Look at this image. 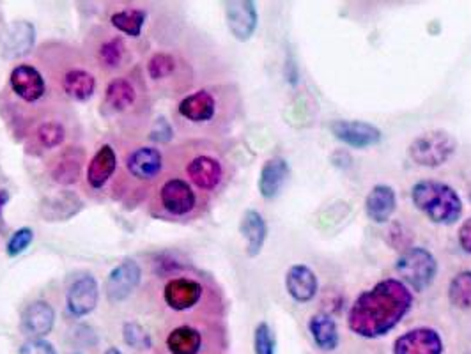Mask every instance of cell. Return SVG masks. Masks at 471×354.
Wrapping results in <instances>:
<instances>
[{
  "label": "cell",
  "instance_id": "cell-1",
  "mask_svg": "<svg viewBox=\"0 0 471 354\" xmlns=\"http://www.w3.org/2000/svg\"><path fill=\"white\" fill-rule=\"evenodd\" d=\"M413 301V291L399 278L379 280L354 300L348 326L363 339L384 337L408 316Z\"/></svg>",
  "mask_w": 471,
  "mask_h": 354
},
{
  "label": "cell",
  "instance_id": "cell-2",
  "mask_svg": "<svg viewBox=\"0 0 471 354\" xmlns=\"http://www.w3.org/2000/svg\"><path fill=\"white\" fill-rule=\"evenodd\" d=\"M411 201L433 224L454 226L463 215V199L447 183L436 179H422L411 188Z\"/></svg>",
  "mask_w": 471,
  "mask_h": 354
},
{
  "label": "cell",
  "instance_id": "cell-3",
  "mask_svg": "<svg viewBox=\"0 0 471 354\" xmlns=\"http://www.w3.org/2000/svg\"><path fill=\"white\" fill-rule=\"evenodd\" d=\"M395 271L411 291L422 292L433 285L438 275V260L434 253L424 246L406 248L395 262Z\"/></svg>",
  "mask_w": 471,
  "mask_h": 354
},
{
  "label": "cell",
  "instance_id": "cell-4",
  "mask_svg": "<svg viewBox=\"0 0 471 354\" xmlns=\"http://www.w3.org/2000/svg\"><path fill=\"white\" fill-rule=\"evenodd\" d=\"M458 151V140L443 129H433L418 135L408 147V156L413 163L426 169L445 165Z\"/></svg>",
  "mask_w": 471,
  "mask_h": 354
},
{
  "label": "cell",
  "instance_id": "cell-5",
  "mask_svg": "<svg viewBox=\"0 0 471 354\" xmlns=\"http://www.w3.org/2000/svg\"><path fill=\"white\" fill-rule=\"evenodd\" d=\"M185 174L194 188L211 193L226 181V165L215 152L197 149L185 160Z\"/></svg>",
  "mask_w": 471,
  "mask_h": 354
},
{
  "label": "cell",
  "instance_id": "cell-6",
  "mask_svg": "<svg viewBox=\"0 0 471 354\" xmlns=\"http://www.w3.org/2000/svg\"><path fill=\"white\" fill-rule=\"evenodd\" d=\"M160 208L172 218H188L199 208V195L195 188L179 176L167 177L158 190Z\"/></svg>",
  "mask_w": 471,
  "mask_h": 354
},
{
  "label": "cell",
  "instance_id": "cell-7",
  "mask_svg": "<svg viewBox=\"0 0 471 354\" xmlns=\"http://www.w3.org/2000/svg\"><path fill=\"white\" fill-rule=\"evenodd\" d=\"M9 87L27 105H34L46 96L45 77L32 64H18L9 75Z\"/></svg>",
  "mask_w": 471,
  "mask_h": 354
},
{
  "label": "cell",
  "instance_id": "cell-8",
  "mask_svg": "<svg viewBox=\"0 0 471 354\" xmlns=\"http://www.w3.org/2000/svg\"><path fill=\"white\" fill-rule=\"evenodd\" d=\"M124 169L129 177L138 183H153L158 179L163 169V156L160 149L153 145H140L128 152L124 158Z\"/></svg>",
  "mask_w": 471,
  "mask_h": 354
},
{
  "label": "cell",
  "instance_id": "cell-9",
  "mask_svg": "<svg viewBox=\"0 0 471 354\" xmlns=\"http://www.w3.org/2000/svg\"><path fill=\"white\" fill-rule=\"evenodd\" d=\"M330 129L337 140L354 149L374 147L383 140V131L365 120L337 119L330 124Z\"/></svg>",
  "mask_w": 471,
  "mask_h": 354
},
{
  "label": "cell",
  "instance_id": "cell-10",
  "mask_svg": "<svg viewBox=\"0 0 471 354\" xmlns=\"http://www.w3.org/2000/svg\"><path fill=\"white\" fill-rule=\"evenodd\" d=\"M57 82L61 86V91L73 102H87L96 93V77L80 64L64 66L62 71L57 75Z\"/></svg>",
  "mask_w": 471,
  "mask_h": 354
},
{
  "label": "cell",
  "instance_id": "cell-11",
  "mask_svg": "<svg viewBox=\"0 0 471 354\" xmlns=\"http://www.w3.org/2000/svg\"><path fill=\"white\" fill-rule=\"evenodd\" d=\"M204 287L201 282L186 276L172 278L165 284L163 301L174 312H186L202 300Z\"/></svg>",
  "mask_w": 471,
  "mask_h": 354
},
{
  "label": "cell",
  "instance_id": "cell-12",
  "mask_svg": "<svg viewBox=\"0 0 471 354\" xmlns=\"http://www.w3.org/2000/svg\"><path fill=\"white\" fill-rule=\"evenodd\" d=\"M442 335L427 326L409 330L395 339L393 354H443Z\"/></svg>",
  "mask_w": 471,
  "mask_h": 354
},
{
  "label": "cell",
  "instance_id": "cell-13",
  "mask_svg": "<svg viewBox=\"0 0 471 354\" xmlns=\"http://www.w3.org/2000/svg\"><path fill=\"white\" fill-rule=\"evenodd\" d=\"M142 271L133 259L122 260L107 278V298L112 303L124 301L140 284Z\"/></svg>",
  "mask_w": 471,
  "mask_h": 354
},
{
  "label": "cell",
  "instance_id": "cell-14",
  "mask_svg": "<svg viewBox=\"0 0 471 354\" xmlns=\"http://www.w3.org/2000/svg\"><path fill=\"white\" fill-rule=\"evenodd\" d=\"M285 289L296 303H309L319 291L318 275L307 264H293L285 273Z\"/></svg>",
  "mask_w": 471,
  "mask_h": 354
},
{
  "label": "cell",
  "instance_id": "cell-15",
  "mask_svg": "<svg viewBox=\"0 0 471 354\" xmlns=\"http://www.w3.org/2000/svg\"><path fill=\"white\" fill-rule=\"evenodd\" d=\"M138 100H140V93H138L136 84L128 77H118L112 82H109L105 89L103 105L112 114L126 116L135 111Z\"/></svg>",
  "mask_w": 471,
  "mask_h": 354
},
{
  "label": "cell",
  "instance_id": "cell-16",
  "mask_svg": "<svg viewBox=\"0 0 471 354\" xmlns=\"http://www.w3.org/2000/svg\"><path fill=\"white\" fill-rule=\"evenodd\" d=\"M98 282L95 276L86 275L77 278L68 291V310L75 317L91 314L98 305Z\"/></svg>",
  "mask_w": 471,
  "mask_h": 354
},
{
  "label": "cell",
  "instance_id": "cell-17",
  "mask_svg": "<svg viewBox=\"0 0 471 354\" xmlns=\"http://www.w3.org/2000/svg\"><path fill=\"white\" fill-rule=\"evenodd\" d=\"M226 16L229 30L237 41H248L257 29V7L248 0H236L226 4Z\"/></svg>",
  "mask_w": 471,
  "mask_h": 354
},
{
  "label": "cell",
  "instance_id": "cell-18",
  "mask_svg": "<svg viewBox=\"0 0 471 354\" xmlns=\"http://www.w3.org/2000/svg\"><path fill=\"white\" fill-rule=\"evenodd\" d=\"M397 210V193L390 185H376L365 197L367 218L374 224H386Z\"/></svg>",
  "mask_w": 471,
  "mask_h": 354
},
{
  "label": "cell",
  "instance_id": "cell-19",
  "mask_svg": "<svg viewBox=\"0 0 471 354\" xmlns=\"http://www.w3.org/2000/svg\"><path fill=\"white\" fill-rule=\"evenodd\" d=\"M54 325H55L54 307L46 301H34L21 314L20 328L25 335L32 339H43L52 332Z\"/></svg>",
  "mask_w": 471,
  "mask_h": 354
},
{
  "label": "cell",
  "instance_id": "cell-20",
  "mask_svg": "<svg viewBox=\"0 0 471 354\" xmlns=\"http://www.w3.org/2000/svg\"><path fill=\"white\" fill-rule=\"evenodd\" d=\"M291 174V167L287 163V160L275 156L264 161L260 174H259V193L262 195V199L271 201L275 199L280 190L284 188V185L287 183Z\"/></svg>",
  "mask_w": 471,
  "mask_h": 354
},
{
  "label": "cell",
  "instance_id": "cell-21",
  "mask_svg": "<svg viewBox=\"0 0 471 354\" xmlns=\"http://www.w3.org/2000/svg\"><path fill=\"white\" fill-rule=\"evenodd\" d=\"M178 112L185 120H190L195 124L210 122L217 116V98L213 93L201 89L183 98L179 102Z\"/></svg>",
  "mask_w": 471,
  "mask_h": 354
},
{
  "label": "cell",
  "instance_id": "cell-22",
  "mask_svg": "<svg viewBox=\"0 0 471 354\" xmlns=\"http://www.w3.org/2000/svg\"><path fill=\"white\" fill-rule=\"evenodd\" d=\"M116 169H118V154L114 147L109 144L102 145L87 167V174H86L87 185L96 192L105 188L107 183L114 177Z\"/></svg>",
  "mask_w": 471,
  "mask_h": 354
},
{
  "label": "cell",
  "instance_id": "cell-23",
  "mask_svg": "<svg viewBox=\"0 0 471 354\" xmlns=\"http://www.w3.org/2000/svg\"><path fill=\"white\" fill-rule=\"evenodd\" d=\"M309 332H310L314 344L321 351H335L339 348L341 333H339V326L332 316L323 314V312L314 314L309 319Z\"/></svg>",
  "mask_w": 471,
  "mask_h": 354
},
{
  "label": "cell",
  "instance_id": "cell-24",
  "mask_svg": "<svg viewBox=\"0 0 471 354\" xmlns=\"http://www.w3.org/2000/svg\"><path fill=\"white\" fill-rule=\"evenodd\" d=\"M239 233L246 241V253L250 257L259 255L268 237V226L264 217L255 210L244 211L239 224Z\"/></svg>",
  "mask_w": 471,
  "mask_h": 354
},
{
  "label": "cell",
  "instance_id": "cell-25",
  "mask_svg": "<svg viewBox=\"0 0 471 354\" xmlns=\"http://www.w3.org/2000/svg\"><path fill=\"white\" fill-rule=\"evenodd\" d=\"M95 55L98 62L96 66H100L103 71L114 73L122 70L128 57V46L120 36H111L96 45Z\"/></svg>",
  "mask_w": 471,
  "mask_h": 354
},
{
  "label": "cell",
  "instance_id": "cell-26",
  "mask_svg": "<svg viewBox=\"0 0 471 354\" xmlns=\"http://www.w3.org/2000/svg\"><path fill=\"white\" fill-rule=\"evenodd\" d=\"M204 339L202 333L188 325L174 328L165 341V346L170 354H199L202 350Z\"/></svg>",
  "mask_w": 471,
  "mask_h": 354
},
{
  "label": "cell",
  "instance_id": "cell-27",
  "mask_svg": "<svg viewBox=\"0 0 471 354\" xmlns=\"http://www.w3.org/2000/svg\"><path fill=\"white\" fill-rule=\"evenodd\" d=\"M34 37H36V32H34V27L29 21H16L11 27L9 34L5 36L2 54L7 59L21 57V55H25L32 48Z\"/></svg>",
  "mask_w": 471,
  "mask_h": 354
},
{
  "label": "cell",
  "instance_id": "cell-28",
  "mask_svg": "<svg viewBox=\"0 0 471 354\" xmlns=\"http://www.w3.org/2000/svg\"><path fill=\"white\" fill-rule=\"evenodd\" d=\"M80 167H82V154H77L75 151H66L55 160V165L52 169V177L59 185H71L80 177Z\"/></svg>",
  "mask_w": 471,
  "mask_h": 354
},
{
  "label": "cell",
  "instance_id": "cell-29",
  "mask_svg": "<svg viewBox=\"0 0 471 354\" xmlns=\"http://www.w3.org/2000/svg\"><path fill=\"white\" fill-rule=\"evenodd\" d=\"M145 21V11L136 9V7H128L116 11L111 16V23L118 29L119 32L129 36V37H138Z\"/></svg>",
  "mask_w": 471,
  "mask_h": 354
},
{
  "label": "cell",
  "instance_id": "cell-30",
  "mask_svg": "<svg viewBox=\"0 0 471 354\" xmlns=\"http://www.w3.org/2000/svg\"><path fill=\"white\" fill-rule=\"evenodd\" d=\"M36 142L43 149H55L66 140V126L57 119H45L36 128Z\"/></svg>",
  "mask_w": 471,
  "mask_h": 354
},
{
  "label": "cell",
  "instance_id": "cell-31",
  "mask_svg": "<svg viewBox=\"0 0 471 354\" xmlns=\"http://www.w3.org/2000/svg\"><path fill=\"white\" fill-rule=\"evenodd\" d=\"M449 301L456 309H471V269L458 273L449 284Z\"/></svg>",
  "mask_w": 471,
  "mask_h": 354
},
{
  "label": "cell",
  "instance_id": "cell-32",
  "mask_svg": "<svg viewBox=\"0 0 471 354\" xmlns=\"http://www.w3.org/2000/svg\"><path fill=\"white\" fill-rule=\"evenodd\" d=\"M178 68V62L174 59V55L167 54V52H156L149 57L147 61V73L151 80H167L169 77L174 75Z\"/></svg>",
  "mask_w": 471,
  "mask_h": 354
},
{
  "label": "cell",
  "instance_id": "cell-33",
  "mask_svg": "<svg viewBox=\"0 0 471 354\" xmlns=\"http://www.w3.org/2000/svg\"><path fill=\"white\" fill-rule=\"evenodd\" d=\"M122 339L131 350H149L153 346L147 330L136 323H126L122 328Z\"/></svg>",
  "mask_w": 471,
  "mask_h": 354
},
{
  "label": "cell",
  "instance_id": "cell-34",
  "mask_svg": "<svg viewBox=\"0 0 471 354\" xmlns=\"http://www.w3.org/2000/svg\"><path fill=\"white\" fill-rule=\"evenodd\" d=\"M255 354H275V335L268 323H259L253 333Z\"/></svg>",
  "mask_w": 471,
  "mask_h": 354
},
{
  "label": "cell",
  "instance_id": "cell-35",
  "mask_svg": "<svg viewBox=\"0 0 471 354\" xmlns=\"http://www.w3.org/2000/svg\"><path fill=\"white\" fill-rule=\"evenodd\" d=\"M32 239H34V231H32L30 227H21V229H18V231L11 236V239L7 241V255H9V257H16V255H20L21 251H25V250L30 246Z\"/></svg>",
  "mask_w": 471,
  "mask_h": 354
},
{
  "label": "cell",
  "instance_id": "cell-36",
  "mask_svg": "<svg viewBox=\"0 0 471 354\" xmlns=\"http://www.w3.org/2000/svg\"><path fill=\"white\" fill-rule=\"evenodd\" d=\"M18 354H57L55 350L52 348L50 342L43 341V339H32L29 342H25L21 348H20V353Z\"/></svg>",
  "mask_w": 471,
  "mask_h": 354
},
{
  "label": "cell",
  "instance_id": "cell-37",
  "mask_svg": "<svg viewBox=\"0 0 471 354\" xmlns=\"http://www.w3.org/2000/svg\"><path fill=\"white\" fill-rule=\"evenodd\" d=\"M458 241H459V246L463 248V251L471 255V217L461 224V227L458 231Z\"/></svg>",
  "mask_w": 471,
  "mask_h": 354
},
{
  "label": "cell",
  "instance_id": "cell-38",
  "mask_svg": "<svg viewBox=\"0 0 471 354\" xmlns=\"http://www.w3.org/2000/svg\"><path fill=\"white\" fill-rule=\"evenodd\" d=\"M170 138V126L167 124L165 119H158L153 128V140L167 142Z\"/></svg>",
  "mask_w": 471,
  "mask_h": 354
},
{
  "label": "cell",
  "instance_id": "cell-39",
  "mask_svg": "<svg viewBox=\"0 0 471 354\" xmlns=\"http://www.w3.org/2000/svg\"><path fill=\"white\" fill-rule=\"evenodd\" d=\"M7 202H9V193L5 190H0V215H2V210Z\"/></svg>",
  "mask_w": 471,
  "mask_h": 354
},
{
  "label": "cell",
  "instance_id": "cell-40",
  "mask_svg": "<svg viewBox=\"0 0 471 354\" xmlns=\"http://www.w3.org/2000/svg\"><path fill=\"white\" fill-rule=\"evenodd\" d=\"M103 354H122L119 351L118 348H109Z\"/></svg>",
  "mask_w": 471,
  "mask_h": 354
},
{
  "label": "cell",
  "instance_id": "cell-41",
  "mask_svg": "<svg viewBox=\"0 0 471 354\" xmlns=\"http://www.w3.org/2000/svg\"><path fill=\"white\" fill-rule=\"evenodd\" d=\"M71 354H78V353H71Z\"/></svg>",
  "mask_w": 471,
  "mask_h": 354
}]
</instances>
